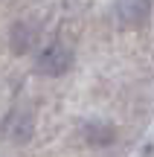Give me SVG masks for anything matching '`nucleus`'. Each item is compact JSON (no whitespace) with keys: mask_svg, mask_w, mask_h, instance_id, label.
Returning a JSON list of instances; mask_svg holds the SVG:
<instances>
[{"mask_svg":"<svg viewBox=\"0 0 154 157\" xmlns=\"http://www.w3.org/2000/svg\"><path fill=\"white\" fill-rule=\"evenodd\" d=\"M73 61H76V52L70 44H64V41H52V44H47L44 50L35 56V70H38L41 76H64L73 70Z\"/></svg>","mask_w":154,"mask_h":157,"instance_id":"f257e3e1","label":"nucleus"},{"mask_svg":"<svg viewBox=\"0 0 154 157\" xmlns=\"http://www.w3.org/2000/svg\"><path fill=\"white\" fill-rule=\"evenodd\" d=\"M85 137H87L90 146H111L116 131L111 128V125H105V122H87L85 125Z\"/></svg>","mask_w":154,"mask_h":157,"instance_id":"f03ea898","label":"nucleus"},{"mask_svg":"<svg viewBox=\"0 0 154 157\" xmlns=\"http://www.w3.org/2000/svg\"><path fill=\"white\" fill-rule=\"evenodd\" d=\"M15 128H21V143L32 134V119L23 117V113H9V122H6V134H15Z\"/></svg>","mask_w":154,"mask_h":157,"instance_id":"7ed1b4c3","label":"nucleus"}]
</instances>
